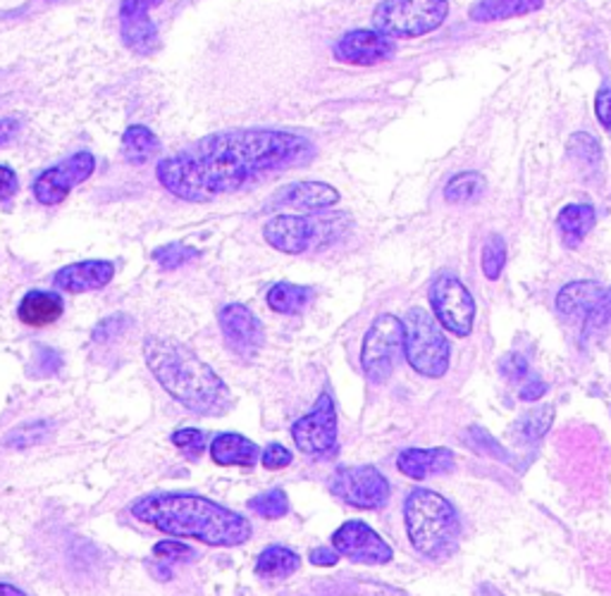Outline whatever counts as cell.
<instances>
[{"mask_svg":"<svg viewBox=\"0 0 611 596\" xmlns=\"http://www.w3.org/2000/svg\"><path fill=\"white\" fill-rule=\"evenodd\" d=\"M309 151L311 143L299 134L241 129L206 137L191 149L166 158L156 174L172 196L206 203L241 189L268 170L294 163Z\"/></svg>","mask_w":611,"mask_h":596,"instance_id":"6da1fadb","label":"cell"},{"mask_svg":"<svg viewBox=\"0 0 611 596\" xmlns=\"http://www.w3.org/2000/svg\"><path fill=\"white\" fill-rule=\"evenodd\" d=\"M132 515L166 535L199 539L211 546H239L251 537V523L244 515L194 494L139 498Z\"/></svg>","mask_w":611,"mask_h":596,"instance_id":"7a4b0ae2","label":"cell"},{"mask_svg":"<svg viewBox=\"0 0 611 596\" xmlns=\"http://www.w3.org/2000/svg\"><path fill=\"white\" fill-rule=\"evenodd\" d=\"M143 358L160 386L187 411L206 417H218L230 411L232 396L228 384L184 344L149 336L143 342Z\"/></svg>","mask_w":611,"mask_h":596,"instance_id":"3957f363","label":"cell"},{"mask_svg":"<svg viewBox=\"0 0 611 596\" xmlns=\"http://www.w3.org/2000/svg\"><path fill=\"white\" fill-rule=\"evenodd\" d=\"M404 523L411 546L425 558L444 560L459 549V513L438 492L413 489L404 504Z\"/></svg>","mask_w":611,"mask_h":596,"instance_id":"277c9868","label":"cell"},{"mask_svg":"<svg viewBox=\"0 0 611 596\" xmlns=\"http://www.w3.org/2000/svg\"><path fill=\"white\" fill-rule=\"evenodd\" d=\"M404 353L418 375L438 380L449 367V342L440 322L423 309H411L404 317Z\"/></svg>","mask_w":611,"mask_h":596,"instance_id":"5b68a950","label":"cell"},{"mask_svg":"<svg viewBox=\"0 0 611 596\" xmlns=\"http://www.w3.org/2000/svg\"><path fill=\"white\" fill-rule=\"evenodd\" d=\"M447 0H382L373 12V24L384 37L418 39L444 24Z\"/></svg>","mask_w":611,"mask_h":596,"instance_id":"8992f818","label":"cell"},{"mask_svg":"<svg viewBox=\"0 0 611 596\" xmlns=\"http://www.w3.org/2000/svg\"><path fill=\"white\" fill-rule=\"evenodd\" d=\"M401 351H404V322L390 313L375 317L361 348V367L368 382H388V377L394 373Z\"/></svg>","mask_w":611,"mask_h":596,"instance_id":"52a82bcc","label":"cell"},{"mask_svg":"<svg viewBox=\"0 0 611 596\" xmlns=\"http://www.w3.org/2000/svg\"><path fill=\"white\" fill-rule=\"evenodd\" d=\"M430 303H432V311H435L438 322L444 330H449L457 336H469L473 332L475 301L459 277L444 272V275H440L435 282H432Z\"/></svg>","mask_w":611,"mask_h":596,"instance_id":"ba28073f","label":"cell"},{"mask_svg":"<svg viewBox=\"0 0 611 596\" xmlns=\"http://www.w3.org/2000/svg\"><path fill=\"white\" fill-rule=\"evenodd\" d=\"M332 494L342 498L344 504L378 511L390 502V482L373 465H351V468H340L332 475Z\"/></svg>","mask_w":611,"mask_h":596,"instance_id":"9c48e42d","label":"cell"},{"mask_svg":"<svg viewBox=\"0 0 611 596\" xmlns=\"http://www.w3.org/2000/svg\"><path fill=\"white\" fill-rule=\"evenodd\" d=\"M292 437L299 451L309 456H328L337 448V415L334 401L328 392L320 394L315 408L299 417L292 427Z\"/></svg>","mask_w":611,"mask_h":596,"instance_id":"30bf717a","label":"cell"},{"mask_svg":"<svg viewBox=\"0 0 611 596\" xmlns=\"http://www.w3.org/2000/svg\"><path fill=\"white\" fill-rule=\"evenodd\" d=\"M96 170V160L89 151H79L60 165L46 170L34 182V196L43 205H60L70 196V191L87 182Z\"/></svg>","mask_w":611,"mask_h":596,"instance_id":"8fae6325","label":"cell"},{"mask_svg":"<svg viewBox=\"0 0 611 596\" xmlns=\"http://www.w3.org/2000/svg\"><path fill=\"white\" fill-rule=\"evenodd\" d=\"M332 546L340 556L357 563H368V566H384V563L394 558L392 546L363 521H347L332 535Z\"/></svg>","mask_w":611,"mask_h":596,"instance_id":"7c38bea8","label":"cell"},{"mask_svg":"<svg viewBox=\"0 0 611 596\" xmlns=\"http://www.w3.org/2000/svg\"><path fill=\"white\" fill-rule=\"evenodd\" d=\"M163 0H122V41L137 55H151L158 51V27L149 12Z\"/></svg>","mask_w":611,"mask_h":596,"instance_id":"4fadbf2b","label":"cell"},{"mask_svg":"<svg viewBox=\"0 0 611 596\" xmlns=\"http://www.w3.org/2000/svg\"><path fill=\"white\" fill-rule=\"evenodd\" d=\"M394 55V43L390 37L371 29L349 31L334 46V58L347 64H359V68H371Z\"/></svg>","mask_w":611,"mask_h":596,"instance_id":"5bb4252c","label":"cell"},{"mask_svg":"<svg viewBox=\"0 0 611 596\" xmlns=\"http://www.w3.org/2000/svg\"><path fill=\"white\" fill-rule=\"evenodd\" d=\"M220 330L232 351L247 358L253 356L266 342L261 320L241 303H230L220 311Z\"/></svg>","mask_w":611,"mask_h":596,"instance_id":"9a60e30c","label":"cell"},{"mask_svg":"<svg viewBox=\"0 0 611 596\" xmlns=\"http://www.w3.org/2000/svg\"><path fill=\"white\" fill-rule=\"evenodd\" d=\"M318 232H320V224L309 218L278 215L266 224L263 236L272 249H278L289 255H297V253H303L311 249Z\"/></svg>","mask_w":611,"mask_h":596,"instance_id":"2e32d148","label":"cell"},{"mask_svg":"<svg viewBox=\"0 0 611 596\" xmlns=\"http://www.w3.org/2000/svg\"><path fill=\"white\" fill-rule=\"evenodd\" d=\"M457 465V458L452 448L435 446V448H404L397 458V468L401 475L411 479H428L435 475L452 473Z\"/></svg>","mask_w":611,"mask_h":596,"instance_id":"e0dca14e","label":"cell"},{"mask_svg":"<svg viewBox=\"0 0 611 596\" xmlns=\"http://www.w3.org/2000/svg\"><path fill=\"white\" fill-rule=\"evenodd\" d=\"M116 277V267L108 261H82L62 267L56 275V286L70 294H84L103 289Z\"/></svg>","mask_w":611,"mask_h":596,"instance_id":"ac0fdd59","label":"cell"},{"mask_svg":"<svg viewBox=\"0 0 611 596\" xmlns=\"http://www.w3.org/2000/svg\"><path fill=\"white\" fill-rule=\"evenodd\" d=\"M337 201H340V193L323 182H299L287 186L278 196L280 205L299 208V211L309 213L325 211V208H332Z\"/></svg>","mask_w":611,"mask_h":596,"instance_id":"d6986e66","label":"cell"},{"mask_svg":"<svg viewBox=\"0 0 611 596\" xmlns=\"http://www.w3.org/2000/svg\"><path fill=\"white\" fill-rule=\"evenodd\" d=\"M604 292L607 289H602L598 282H571L557 294V311L564 317H585L598 305Z\"/></svg>","mask_w":611,"mask_h":596,"instance_id":"ffe728a7","label":"cell"},{"mask_svg":"<svg viewBox=\"0 0 611 596\" xmlns=\"http://www.w3.org/2000/svg\"><path fill=\"white\" fill-rule=\"evenodd\" d=\"M211 456L218 465H241V468H249V465L259 461V446L251 440L241 437V434L224 432L213 440Z\"/></svg>","mask_w":611,"mask_h":596,"instance_id":"44dd1931","label":"cell"},{"mask_svg":"<svg viewBox=\"0 0 611 596\" xmlns=\"http://www.w3.org/2000/svg\"><path fill=\"white\" fill-rule=\"evenodd\" d=\"M557 228L569 249L581 246L583 239L594 228V208L588 203H571L567 208H561V213L557 218Z\"/></svg>","mask_w":611,"mask_h":596,"instance_id":"7402d4cb","label":"cell"},{"mask_svg":"<svg viewBox=\"0 0 611 596\" xmlns=\"http://www.w3.org/2000/svg\"><path fill=\"white\" fill-rule=\"evenodd\" d=\"M544 6V0H478L471 8L473 22H502L511 18H525Z\"/></svg>","mask_w":611,"mask_h":596,"instance_id":"603a6c76","label":"cell"},{"mask_svg":"<svg viewBox=\"0 0 611 596\" xmlns=\"http://www.w3.org/2000/svg\"><path fill=\"white\" fill-rule=\"evenodd\" d=\"M20 320L29 327H46L62 315V299L51 292H29L20 303Z\"/></svg>","mask_w":611,"mask_h":596,"instance_id":"cb8c5ba5","label":"cell"},{"mask_svg":"<svg viewBox=\"0 0 611 596\" xmlns=\"http://www.w3.org/2000/svg\"><path fill=\"white\" fill-rule=\"evenodd\" d=\"M160 139L151 132L149 127L134 124L122 137V155L130 165H147L149 160L158 153Z\"/></svg>","mask_w":611,"mask_h":596,"instance_id":"d4e9b609","label":"cell"},{"mask_svg":"<svg viewBox=\"0 0 611 596\" xmlns=\"http://www.w3.org/2000/svg\"><path fill=\"white\" fill-rule=\"evenodd\" d=\"M299 556L287 546H268L256 560V573L268 579H282L299 570Z\"/></svg>","mask_w":611,"mask_h":596,"instance_id":"484cf974","label":"cell"},{"mask_svg":"<svg viewBox=\"0 0 611 596\" xmlns=\"http://www.w3.org/2000/svg\"><path fill=\"white\" fill-rule=\"evenodd\" d=\"M311 299H313V289L289 284V282H280L268 292V305L282 315L301 313L306 305L311 303Z\"/></svg>","mask_w":611,"mask_h":596,"instance_id":"4316f807","label":"cell"},{"mask_svg":"<svg viewBox=\"0 0 611 596\" xmlns=\"http://www.w3.org/2000/svg\"><path fill=\"white\" fill-rule=\"evenodd\" d=\"M552 423H554V406H550V404L538 406L533 411H528L517 423V427H513V437L523 444L540 442L544 434L550 432Z\"/></svg>","mask_w":611,"mask_h":596,"instance_id":"83f0119b","label":"cell"},{"mask_svg":"<svg viewBox=\"0 0 611 596\" xmlns=\"http://www.w3.org/2000/svg\"><path fill=\"white\" fill-rule=\"evenodd\" d=\"M485 176L478 172H459L444 186V199L449 203H473L485 193Z\"/></svg>","mask_w":611,"mask_h":596,"instance_id":"f1b7e54d","label":"cell"},{"mask_svg":"<svg viewBox=\"0 0 611 596\" xmlns=\"http://www.w3.org/2000/svg\"><path fill=\"white\" fill-rule=\"evenodd\" d=\"M463 442L469 444L473 451H478V454H482V456H490L494 461L509 463V451L500 442H497L485 427H480V425L469 427V430L463 432Z\"/></svg>","mask_w":611,"mask_h":596,"instance_id":"f546056e","label":"cell"},{"mask_svg":"<svg viewBox=\"0 0 611 596\" xmlns=\"http://www.w3.org/2000/svg\"><path fill=\"white\" fill-rule=\"evenodd\" d=\"M482 272L488 280H500L502 270L507 265V244L500 234H490L485 246H482Z\"/></svg>","mask_w":611,"mask_h":596,"instance_id":"4dcf8cb0","label":"cell"},{"mask_svg":"<svg viewBox=\"0 0 611 596\" xmlns=\"http://www.w3.org/2000/svg\"><path fill=\"white\" fill-rule=\"evenodd\" d=\"M48 434H51V423L39 421V423H27L20 425L18 430H12L6 437V446L8 448H27V446H37L41 442L48 440Z\"/></svg>","mask_w":611,"mask_h":596,"instance_id":"1f68e13d","label":"cell"},{"mask_svg":"<svg viewBox=\"0 0 611 596\" xmlns=\"http://www.w3.org/2000/svg\"><path fill=\"white\" fill-rule=\"evenodd\" d=\"M249 506L253 513H259L261 518L278 521V518H282V515L289 513V498L282 489H270L261 496H256Z\"/></svg>","mask_w":611,"mask_h":596,"instance_id":"d6a6232c","label":"cell"},{"mask_svg":"<svg viewBox=\"0 0 611 596\" xmlns=\"http://www.w3.org/2000/svg\"><path fill=\"white\" fill-rule=\"evenodd\" d=\"M199 257V251L191 249V246H182V244H168L163 249H158L153 253V261L163 267V270H177L182 267L191 261H197Z\"/></svg>","mask_w":611,"mask_h":596,"instance_id":"836d02e7","label":"cell"},{"mask_svg":"<svg viewBox=\"0 0 611 596\" xmlns=\"http://www.w3.org/2000/svg\"><path fill=\"white\" fill-rule=\"evenodd\" d=\"M569 153L573 160H578V163H585V165L600 163V158H602V149H600L598 139H592L585 132H578L569 139Z\"/></svg>","mask_w":611,"mask_h":596,"instance_id":"e575fe53","label":"cell"},{"mask_svg":"<svg viewBox=\"0 0 611 596\" xmlns=\"http://www.w3.org/2000/svg\"><path fill=\"white\" fill-rule=\"evenodd\" d=\"M172 444L182 451V454L189 461H199L206 451V434L201 430L187 427V430H177L172 434Z\"/></svg>","mask_w":611,"mask_h":596,"instance_id":"d590c367","label":"cell"},{"mask_svg":"<svg viewBox=\"0 0 611 596\" xmlns=\"http://www.w3.org/2000/svg\"><path fill=\"white\" fill-rule=\"evenodd\" d=\"M611 325V289L602 294L598 305L585 315V336L604 332Z\"/></svg>","mask_w":611,"mask_h":596,"instance_id":"8d00e7d4","label":"cell"},{"mask_svg":"<svg viewBox=\"0 0 611 596\" xmlns=\"http://www.w3.org/2000/svg\"><path fill=\"white\" fill-rule=\"evenodd\" d=\"M153 554H156V558L166 560V563H177V560H191V558H194V549H189L187 544L172 542V539L158 542L153 546Z\"/></svg>","mask_w":611,"mask_h":596,"instance_id":"74e56055","label":"cell"},{"mask_svg":"<svg viewBox=\"0 0 611 596\" xmlns=\"http://www.w3.org/2000/svg\"><path fill=\"white\" fill-rule=\"evenodd\" d=\"M530 373L528 361L521 356V353H507V356L500 361V375L509 382H521Z\"/></svg>","mask_w":611,"mask_h":596,"instance_id":"f35d334b","label":"cell"},{"mask_svg":"<svg viewBox=\"0 0 611 596\" xmlns=\"http://www.w3.org/2000/svg\"><path fill=\"white\" fill-rule=\"evenodd\" d=\"M62 367V358H60V353L53 351V348H39L37 351V363H34V370H31V375H37V377H51L56 375L58 370Z\"/></svg>","mask_w":611,"mask_h":596,"instance_id":"ab89813d","label":"cell"},{"mask_svg":"<svg viewBox=\"0 0 611 596\" xmlns=\"http://www.w3.org/2000/svg\"><path fill=\"white\" fill-rule=\"evenodd\" d=\"M130 325V320H127L124 315H110L106 317L99 327L93 330V342H112L116 340V336H120L124 332V327Z\"/></svg>","mask_w":611,"mask_h":596,"instance_id":"60d3db41","label":"cell"},{"mask_svg":"<svg viewBox=\"0 0 611 596\" xmlns=\"http://www.w3.org/2000/svg\"><path fill=\"white\" fill-rule=\"evenodd\" d=\"M292 463V451L284 448L282 444H268L263 451V465L268 471H282Z\"/></svg>","mask_w":611,"mask_h":596,"instance_id":"b9f144b4","label":"cell"},{"mask_svg":"<svg viewBox=\"0 0 611 596\" xmlns=\"http://www.w3.org/2000/svg\"><path fill=\"white\" fill-rule=\"evenodd\" d=\"M594 115L604 129H611V84L602 87L594 95Z\"/></svg>","mask_w":611,"mask_h":596,"instance_id":"7bdbcfd3","label":"cell"},{"mask_svg":"<svg viewBox=\"0 0 611 596\" xmlns=\"http://www.w3.org/2000/svg\"><path fill=\"white\" fill-rule=\"evenodd\" d=\"M20 189V180L14 170L0 165V201H8L10 196H14V191Z\"/></svg>","mask_w":611,"mask_h":596,"instance_id":"ee69618b","label":"cell"},{"mask_svg":"<svg viewBox=\"0 0 611 596\" xmlns=\"http://www.w3.org/2000/svg\"><path fill=\"white\" fill-rule=\"evenodd\" d=\"M337 560H340V554H337V549H330V546H318V549L311 552L313 566L330 568V566H334Z\"/></svg>","mask_w":611,"mask_h":596,"instance_id":"f6af8a7d","label":"cell"},{"mask_svg":"<svg viewBox=\"0 0 611 596\" xmlns=\"http://www.w3.org/2000/svg\"><path fill=\"white\" fill-rule=\"evenodd\" d=\"M547 392V384L542 380H530L525 386H521L523 401H538Z\"/></svg>","mask_w":611,"mask_h":596,"instance_id":"bcb514c9","label":"cell"},{"mask_svg":"<svg viewBox=\"0 0 611 596\" xmlns=\"http://www.w3.org/2000/svg\"><path fill=\"white\" fill-rule=\"evenodd\" d=\"M18 122L14 120H0V147H6V143L18 134Z\"/></svg>","mask_w":611,"mask_h":596,"instance_id":"7dc6e473","label":"cell"},{"mask_svg":"<svg viewBox=\"0 0 611 596\" xmlns=\"http://www.w3.org/2000/svg\"><path fill=\"white\" fill-rule=\"evenodd\" d=\"M0 596H27V594L22 589H18V587L0 583Z\"/></svg>","mask_w":611,"mask_h":596,"instance_id":"c3c4849f","label":"cell"}]
</instances>
